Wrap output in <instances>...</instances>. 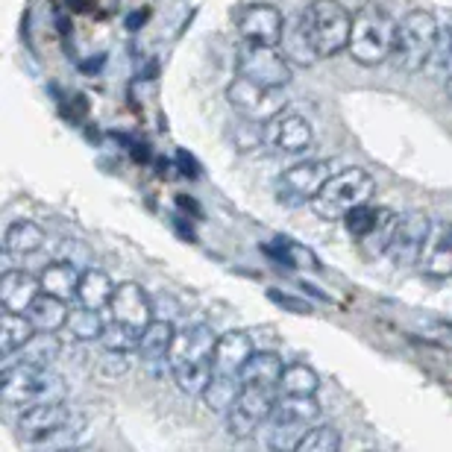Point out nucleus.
<instances>
[{"label":"nucleus","mask_w":452,"mask_h":452,"mask_svg":"<svg viewBox=\"0 0 452 452\" xmlns=\"http://www.w3.org/2000/svg\"><path fill=\"white\" fill-rule=\"evenodd\" d=\"M103 321H100V312L95 309H86V305L76 302V309L68 314V323H65V329L71 332L74 341H100L103 335Z\"/></svg>","instance_id":"473e14b6"},{"label":"nucleus","mask_w":452,"mask_h":452,"mask_svg":"<svg viewBox=\"0 0 452 452\" xmlns=\"http://www.w3.org/2000/svg\"><path fill=\"white\" fill-rule=\"evenodd\" d=\"M177 338V326L168 321V317H153L147 323V329L141 332V344H138V353L147 364L156 362H168V353H170V344Z\"/></svg>","instance_id":"aec40b11"},{"label":"nucleus","mask_w":452,"mask_h":452,"mask_svg":"<svg viewBox=\"0 0 452 452\" xmlns=\"http://www.w3.org/2000/svg\"><path fill=\"white\" fill-rule=\"evenodd\" d=\"M68 314H71L68 300L45 294V291L35 297V302L30 305V312H26V317H30L38 332H62L65 323H68Z\"/></svg>","instance_id":"5701e85b"},{"label":"nucleus","mask_w":452,"mask_h":452,"mask_svg":"<svg viewBox=\"0 0 452 452\" xmlns=\"http://www.w3.org/2000/svg\"><path fill=\"white\" fill-rule=\"evenodd\" d=\"M112 314V321H121V323H129L136 329H147V323L153 321V302L147 297V291H144L138 282H124L115 288L112 294V302L109 309H106Z\"/></svg>","instance_id":"ddd939ff"},{"label":"nucleus","mask_w":452,"mask_h":452,"mask_svg":"<svg viewBox=\"0 0 452 452\" xmlns=\"http://www.w3.org/2000/svg\"><path fill=\"white\" fill-rule=\"evenodd\" d=\"M312 144H314V132L302 115L279 112L264 124V147H271L273 153L302 156L305 150H312Z\"/></svg>","instance_id":"f8f14e48"},{"label":"nucleus","mask_w":452,"mask_h":452,"mask_svg":"<svg viewBox=\"0 0 452 452\" xmlns=\"http://www.w3.org/2000/svg\"><path fill=\"white\" fill-rule=\"evenodd\" d=\"M321 388V379L309 364H285L282 379H279V394H317Z\"/></svg>","instance_id":"72a5a7b5"},{"label":"nucleus","mask_w":452,"mask_h":452,"mask_svg":"<svg viewBox=\"0 0 452 452\" xmlns=\"http://www.w3.org/2000/svg\"><path fill=\"white\" fill-rule=\"evenodd\" d=\"M396 220H400V215L391 209H382L379 215V223L370 229L364 238H362V250L367 252V256H385V250H388L391 238H394V229H396Z\"/></svg>","instance_id":"f704fd0d"},{"label":"nucleus","mask_w":452,"mask_h":452,"mask_svg":"<svg viewBox=\"0 0 452 452\" xmlns=\"http://www.w3.org/2000/svg\"><path fill=\"white\" fill-rule=\"evenodd\" d=\"M420 271L429 279H449L452 276V244L446 238V226L441 238H429V247L420 259Z\"/></svg>","instance_id":"c85d7f7f"},{"label":"nucleus","mask_w":452,"mask_h":452,"mask_svg":"<svg viewBox=\"0 0 452 452\" xmlns=\"http://www.w3.org/2000/svg\"><path fill=\"white\" fill-rule=\"evenodd\" d=\"M446 95H449V97H452V76H449V79H446Z\"/></svg>","instance_id":"de8ad7c7"},{"label":"nucleus","mask_w":452,"mask_h":452,"mask_svg":"<svg viewBox=\"0 0 452 452\" xmlns=\"http://www.w3.org/2000/svg\"><path fill=\"white\" fill-rule=\"evenodd\" d=\"M268 300L276 302V305H282V309H288V312H294V314H309L312 312V305L305 300L291 297V294H285V291H276V288L268 291Z\"/></svg>","instance_id":"58836bf2"},{"label":"nucleus","mask_w":452,"mask_h":452,"mask_svg":"<svg viewBox=\"0 0 452 452\" xmlns=\"http://www.w3.org/2000/svg\"><path fill=\"white\" fill-rule=\"evenodd\" d=\"M177 165H179V170H182L185 177H191V179L200 177V165H197V162H194V156H188L185 150L177 153Z\"/></svg>","instance_id":"a19ab883"},{"label":"nucleus","mask_w":452,"mask_h":452,"mask_svg":"<svg viewBox=\"0 0 452 452\" xmlns=\"http://www.w3.org/2000/svg\"><path fill=\"white\" fill-rule=\"evenodd\" d=\"M45 229L33 220H15L9 223V229L3 235V250L9 256H33L45 247Z\"/></svg>","instance_id":"cd10ccee"},{"label":"nucleus","mask_w":452,"mask_h":452,"mask_svg":"<svg viewBox=\"0 0 452 452\" xmlns=\"http://www.w3.org/2000/svg\"><path fill=\"white\" fill-rule=\"evenodd\" d=\"M305 33L314 42L321 59L335 56V53L347 50L350 33H353V15L344 9L338 0H312L300 15Z\"/></svg>","instance_id":"423d86ee"},{"label":"nucleus","mask_w":452,"mask_h":452,"mask_svg":"<svg viewBox=\"0 0 452 452\" xmlns=\"http://www.w3.org/2000/svg\"><path fill=\"white\" fill-rule=\"evenodd\" d=\"M437 35H441V24H437L432 12H426V9L408 12L400 21V26H396V45L391 53L394 65L405 74L423 71L435 45H437Z\"/></svg>","instance_id":"39448f33"},{"label":"nucleus","mask_w":452,"mask_h":452,"mask_svg":"<svg viewBox=\"0 0 452 452\" xmlns=\"http://www.w3.org/2000/svg\"><path fill=\"white\" fill-rule=\"evenodd\" d=\"M396 26H400V21H394L388 9L376 3L362 6L353 15V33L347 45L350 56L364 68H373V65L391 59L396 45Z\"/></svg>","instance_id":"7ed1b4c3"},{"label":"nucleus","mask_w":452,"mask_h":452,"mask_svg":"<svg viewBox=\"0 0 452 452\" xmlns=\"http://www.w3.org/2000/svg\"><path fill=\"white\" fill-rule=\"evenodd\" d=\"M103 370H106L109 376L124 373V370H127V353H106V358H103Z\"/></svg>","instance_id":"ea45409f"},{"label":"nucleus","mask_w":452,"mask_h":452,"mask_svg":"<svg viewBox=\"0 0 452 452\" xmlns=\"http://www.w3.org/2000/svg\"><path fill=\"white\" fill-rule=\"evenodd\" d=\"M279 50L285 53V59L291 65H300V68H309V65H314L321 59V53H317L314 42L309 38V33H305L302 21H297L294 26L285 24V33L279 38Z\"/></svg>","instance_id":"a878e982"},{"label":"nucleus","mask_w":452,"mask_h":452,"mask_svg":"<svg viewBox=\"0 0 452 452\" xmlns=\"http://www.w3.org/2000/svg\"><path fill=\"white\" fill-rule=\"evenodd\" d=\"M38 294H42V282H38V276H33V273L6 271L0 276V305H3L6 312L26 314Z\"/></svg>","instance_id":"dca6fc26"},{"label":"nucleus","mask_w":452,"mask_h":452,"mask_svg":"<svg viewBox=\"0 0 452 452\" xmlns=\"http://www.w3.org/2000/svg\"><path fill=\"white\" fill-rule=\"evenodd\" d=\"M379 215H382L379 206L362 203V206H355L347 218H344V226H347V232H350L353 238H358V241H362V238L379 223Z\"/></svg>","instance_id":"4c0bfd02"},{"label":"nucleus","mask_w":452,"mask_h":452,"mask_svg":"<svg viewBox=\"0 0 452 452\" xmlns=\"http://www.w3.org/2000/svg\"><path fill=\"white\" fill-rule=\"evenodd\" d=\"M100 347L106 353H138V344H141V329L129 326V323H121V321H112L103 326V335H100Z\"/></svg>","instance_id":"2f4dec72"},{"label":"nucleus","mask_w":452,"mask_h":452,"mask_svg":"<svg viewBox=\"0 0 452 452\" xmlns=\"http://www.w3.org/2000/svg\"><path fill=\"white\" fill-rule=\"evenodd\" d=\"M115 294V282L109 279V273H103L100 268H88L79 276V285H76V302L86 305V309H95V312H106L112 302Z\"/></svg>","instance_id":"6ab92c4d"},{"label":"nucleus","mask_w":452,"mask_h":452,"mask_svg":"<svg viewBox=\"0 0 452 452\" xmlns=\"http://www.w3.org/2000/svg\"><path fill=\"white\" fill-rule=\"evenodd\" d=\"M285 362L271 350H256L250 355V362L241 370V382L244 385H259V388H276L279 391V379H282Z\"/></svg>","instance_id":"412c9836"},{"label":"nucleus","mask_w":452,"mask_h":452,"mask_svg":"<svg viewBox=\"0 0 452 452\" xmlns=\"http://www.w3.org/2000/svg\"><path fill=\"white\" fill-rule=\"evenodd\" d=\"M235 65H238V74L252 79L259 86H268V88H285L291 83V65L285 59V53L279 50V45H264V42H250L244 38L238 45L235 53Z\"/></svg>","instance_id":"0eeeda50"},{"label":"nucleus","mask_w":452,"mask_h":452,"mask_svg":"<svg viewBox=\"0 0 452 452\" xmlns=\"http://www.w3.org/2000/svg\"><path fill=\"white\" fill-rule=\"evenodd\" d=\"M215 347H218V332L206 323L177 329V338L168 353V364H170V376H174L182 394L203 396L206 385L215 376Z\"/></svg>","instance_id":"f257e3e1"},{"label":"nucleus","mask_w":452,"mask_h":452,"mask_svg":"<svg viewBox=\"0 0 452 452\" xmlns=\"http://www.w3.org/2000/svg\"><path fill=\"white\" fill-rule=\"evenodd\" d=\"M241 388L244 382L241 376H226V373H215L211 376V382L206 385V391L200 400L206 403L209 411H215V414H229L232 405L238 403V396H241Z\"/></svg>","instance_id":"393cba45"},{"label":"nucleus","mask_w":452,"mask_h":452,"mask_svg":"<svg viewBox=\"0 0 452 452\" xmlns=\"http://www.w3.org/2000/svg\"><path fill=\"white\" fill-rule=\"evenodd\" d=\"M59 350H62V341L56 338V332H35V335L26 341L18 353H12L9 358H3V367L6 364H15V362L50 367L59 358Z\"/></svg>","instance_id":"4be33fe9"},{"label":"nucleus","mask_w":452,"mask_h":452,"mask_svg":"<svg viewBox=\"0 0 452 452\" xmlns=\"http://www.w3.org/2000/svg\"><path fill=\"white\" fill-rule=\"evenodd\" d=\"M321 417V403L314 394H279L273 414L268 423H294V426H312Z\"/></svg>","instance_id":"a211bd4d"},{"label":"nucleus","mask_w":452,"mask_h":452,"mask_svg":"<svg viewBox=\"0 0 452 452\" xmlns=\"http://www.w3.org/2000/svg\"><path fill=\"white\" fill-rule=\"evenodd\" d=\"M373 191H376V179L364 168H347V170H335L309 206L321 220H344L355 206L370 203Z\"/></svg>","instance_id":"20e7f679"},{"label":"nucleus","mask_w":452,"mask_h":452,"mask_svg":"<svg viewBox=\"0 0 452 452\" xmlns=\"http://www.w3.org/2000/svg\"><path fill=\"white\" fill-rule=\"evenodd\" d=\"M261 250L268 252V256H273L279 264H285V268H305V271L321 268L314 252L300 247L297 241H291V238H276V244H264Z\"/></svg>","instance_id":"c756f323"},{"label":"nucleus","mask_w":452,"mask_h":452,"mask_svg":"<svg viewBox=\"0 0 452 452\" xmlns=\"http://www.w3.org/2000/svg\"><path fill=\"white\" fill-rule=\"evenodd\" d=\"M426 71L444 79V83L452 76V26H441V35H437V45L426 62Z\"/></svg>","instance_id":"c9c22d12"},{"label":"nucleus","mask_w":452,"mask_h":452,"mask_svg":"<svg viewBox=\"0 0 452 452\" xmlns=\"http://www.w3.org/2000/svg\"><path fill=\"white\" fill-rule=\"evenodd\" d=\"M132 159L136 162H150V147L147 144H132Z\"/></svg>","instance_id":"37998d69"},{"label":"nucleus","mask_w":452,"mask_h":452,"mask_svg":"<svg viewBox=\"0 0 452 452\" xmlns=\"http://www.w3.org/2000/svg\"><path fill=\"white\" fill-rule=\"evenodd\" d=\"M177 206H179L182 211H191L194 218H200V215H203V211H200V206H197V203L191 200V197H177Z\"/></svg>","instance_id":"79ce46f5"},{"label":"nucleus","mask_w":452,"mask_h":452,"mask_svg":"<svg viewBox=\"0 0 452 452\" xmlns=\"http://www.w3.org/2000/svg\"><path fill=\"white\" fill-rule=\"evenodd\" d=\"M144 21H147V12H132V15L127 18V26H129V30H136V26L144 24Z\"/></svg>","instance_id":"c03bdc74"},{"label":"nucleus","mask_w":452,"mask_h":452,"mask_svg":"<svg viewBox=\"0 0 452 452\" xmlns=\"http://www.w3.org/2000/svg\"><path fill=\"white\" fill-rule=\"evenodd\" d=\"M429 238H432V223L423 211H405L396 220V229L394 238L385 256H388L396 268H411V264H420L423 252L429 247Z\"/></svg>","instance_id":"9b49d317"},{"label":"nucleus","mask_w":452,"mask_h":452,"mask_svg":"<svg viewBox=\"0 0 452 452\" xmlns=\"http://www.w3.org/2000/svg\"><path fill=\"white\" fill-rule=\"evenodd\" d=\"M35 332L38 329L33 326V321L26 314L3 309V314H0V355L9 358L12 353H18Z\"/></svg>","instance_id":"bb28decb"},{"label":"nucleus","mask_w":452,"mask_h":452,"mask_svg":"<svg viewBox=\"0 0 452 452\" xmlns=\"http://www.w3.org/2000/svg\"><path fill=\"white\" fill-rule=\"evenodd\" d=\"M226 100L229 106L244 115V118H252L259 124H268L271 118H276L279 112H285V100H282V88H268V86H259L252 79L238 74L229 88H226Z\"/></svg>","instance_id":"1a4fd4ad"},{"label":"nucleus","mask_w":452,"mask_h":452,"mask_svg":"<svg viewBox=\"0 0 452 452\" xmlns=\"http://www.w3.org/2000/svg\"><path fill=\"white\" fill-rule=\"evenodd\" d=\"M341 449V435L332 426H309L302 435L297 452H338Z\"/></svg>","instance_id":"e433bc0d"},{"label":"nucleus","mask_w":452,"mask_h":452,"mask_svg":"<svg viewBox=\"0 0 452 452\" xmlns=\"http://www.w3.org/2000/svg\"><path fill=\"white\" fill-rule=\"evenodd\" d=\"M446 238H449V244H452V223L446 226Z\"/></svg>","instance_id":"09e8293b"},{"label":"nucleus","mask_w":452,"mask_h":452,"mask_svg":"<svg viewBox=\"0 0 452 452\" xmlns=\"http://www.w3.org/2000/svg\"><path fill=\"white\" fill-rule=\"evenodd\" d=\"M79 276H83V271H79L74 261H50L47 268L38 273V282H42L45 294L71 300V297H76Z\"/></svg>","instance_id":"b1692460"},{"label":"nucleus","mask_w":452,"mask_h":452,"mask_svg":"<svg viewBox=\"0 0 452 452\" xmlns=\"http://www.w3.org/2000/svg\"><path fill=\"white\" fill-rule=\"evenodd\" d=\"M74 417V408L65 403V400H53V403H38L33 408H24L21 417H18V429H21V437L24 444L35 441L53 429H59L62 423H68Z\"/></svg>","instance_id":"2eb2a0df"},{"label":"nucleus","mask_w":452,"mask_h":452,"mask_svg":"<svg viewBox=\"0 0 452 452\" xmlns=\"http://www.w3.org/2000/svg\"><path fill=\"white\" fill-rule=\"evenodd\" d=\"M335 174L329 162H321V159H305V162H297L285 168L276 179V200L285 206H302L312 203L321 188L329 182V177Z\"/></svg>","instance_id":"6e6552de"},{"label":"nucleus","mask_w":452,"mask_h":452,"mask_svg":"<svg viewBox=\"0 0 452 452\" xmlns=\"http://www.w3.org/2000/svg\"><path fill=\"white\" fill-rule=\"evenodd\" d=\"M86 426H88L86 414L74 411V417H71L68 423H62L59 429H53V432L42 435V437H35V441H30L26 446H33V449H38V452H45V449H68V446L76 444V437L86 432Z\"/></svg>","instance_id":"7c9ffc66"},{"label":"nucleus","mask_w":452,"mask_h":452,"mask_svg":"<svg viewBox=\"0 0 452 452\" xmlns=\"http://www.w3.org/2000/svg\"><path fill=\"white\" fill-rule=\"evenodd\" d=\"M68 396V385L50 367L15 362L0 367V400L9 408H33L38 403H53Z\"/></svg>","instance_id":"f03ea898"},{"label":"nucleus","mask_w":452,"mask_h":452,"mask_svg":"<svg viewBox=\"0 0 452 452\" xmlns=\"http://www.w3.org/2000/svg\"><path fill=\"white\" fill-rule=\"evenodd\" d=\"M100 65H103V56L95 62V59H91V62H83V71H91V68H100Z\"/></svg>","instance_id":"49530a36"},{"label":"nucleus","mask_w":452,"mask_h":452,"mask_svg":"<svg viewBox=\"0 0 452 452\" xmlns=\"http://www.w3.org/2000/svg\"><path fill=\"white\" fill-rule=\"evenodd\" d=\"M238 30H241V38H250V42L279 45L285 33V18L271 3H252L238 12Z\"/></svg>","instance_id":"4468645a"},{"label":"nucleus","mask_w":452,"mask_h":452,"mask_svg":"<svg viewBox=\"0 0 452 452\" xmlns=\"http://www.w3.org/2000/svg\"><path fill=\"white\" fill-rule=\"evenodd\" d=\"M91 3H95V0H68V6L71 9H79V12H86Z\"/></svg>","instance_id":"a18cd8bd"},{"label":"nucleus","mask_w":452,"mask_h":452,"mask_svg":"<svg viewBox=\"0 0 452 452\" xmlns=\"http://www.w3.org/2000/svg\"><path fill=\"white\" fill-rule=\"evenodd\" d=\"M252 353H256V344H252V338L247 335V332H226V335H218L215 373L241 376V370L250 362Z\"/></svg>","instance_id":"f3484780"},{"label":"nucleus","mask_w":452,"mask_h":452,"mask_svg":"<svg viewBox=\"0 0 452 452\" xmlns=\"http://www.w3.org/2000/svg\"><path fill=\"white\" fill-rule=\"evenodd\" d=\"M279 400L276 388H259V385H244L238 403L226 414V432L232 437H250L261 423H268L273 414V405Z\"/></svg>","instance_id":"9d476101"}]
</instances>
